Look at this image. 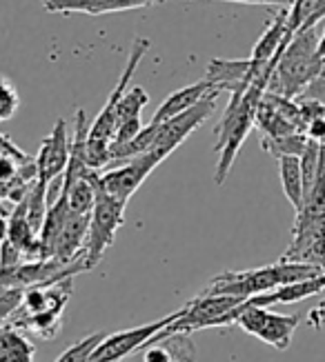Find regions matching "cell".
<instances>
[{"instance_id":"1","label":"cell","mask_w":325,"mask_h":362,"mask_svg":"<svg viewBox=\"0 0 325 362\" xmlns=\"http://www.w3.org/2000/svg\"><path fill=\"white\" fill-rule=\"evenodd\" d=\"M325 272L317 269L312 264H301V262H283L276 260L266 267H256V269H245V272H225L214 276L205 289L200 293L205 296H234L250 300V298L258 293L274 291L283 285H292V282H301L307 278L321 276Z\"/></svg>"},{"instance_id":"2","label":"cell","mask_w":325,"mask_h":362,"mask_svg":"<svg viewBox=\"0 0 325 362\" xmlns=\"http://www.w3.org/2000/svg\"><path fill=\"white\" fill-rule=\"evenodd\" d=\"M323 34L319 27L301 29L285 45V49L276 62L268 91L285 98H299L303 89L314 81V76L323 69V58L319 54Z\"/></svg>"},{"instance_id":"3","label":"cell","mask_w":325,"mask_h":362,"mask_svg":"<svg viewBox=\"0 0 325 362\" xmlns=\"http://www.w3.org/2000/svg\"><path fill=\"white\" fill-rule=\"evenodd\" d=\"M147 49H149L147 38L134 40L127 62H125V69H122L116 87L110 93V98H107L98 116L94 118V122H91L89 136H87V163L94 171H101L112 163V143H114L116 127H118V105L122 98H125V93L130 91V83H132L138 65H141V60L145 58Z\"/></svg>"},{"instance_id":"4","label":"cell","mask_w":325,"mask_h":362,"mask_svg":"<svg viewBox=\"0 0 325 362\" xmlns=\"http://www.w3.org/2000/svg\"><path fill=\"white\" fill-rule=\"evenodd\" d=\"M301 322V316H285V313H272L266 307H254L250 303L239 305L234 311H229L227 316V327L229 325H239L245 334H250L258 338L261 342L270 344V347L285 351L290 349L294 332Z\"/></svg>"},{"instance_id":"5","label":"cell","mask_w":325,"mask_h":362,"mask_svg":"<svg viewBox=\"0 0 325 362\" xmlns=\"http://www.w3.org/2000/svg\"><path fill=\"white\" fill-rule=\"evenodd\" d=\"M125 207L127 202L110 196L98 187V196H96L94 211H91L87 243H85V258L89 269H94L105 251L114 245L118 229L125 223Z\"/></svg>"},{"instance_id":"6","label":"cell","mask_w":325,"mask_h":362,"mask_svg":"<svg viewBox=\"0 0 325 362\" xmlns=\"http://www.w3.org/2000/svg\"><path fill=\"white\" fill-rule=\"evenodd\" d=\"M219 96H221V89H216L205 100H200L196 107H192L190 112H185L163 124H154V140L147 153H159L163 158H167L169 153H174V149H178L185 140L190 138V134L196 132L200 124L214 114V105Z\"/></svg>"},{"instance_id":"7","label":"cell","mask_w":325,"mask_h":362,"mask_svg":"<svg viewBox=\"0 0 325 362\" xmlns=\"http://www.w3.org/2000/svg\"><path fill=\"white\" fill-rule=\"evenodd\" d=\"M165 158L159 153H143L138 158H132L127 163H122L114 169H107L98 174V187L110 196L130 202V198L138 192L147 176L156 169Z\"/></svg>"},{"instance_id":"8","label":"cell","mask_w":325,"mask_h":362,"mask_svg":"<svg viewBox=\"0 0 325 362\" xmlns=\"http://www.w3.org/2000/svg\"><path fill=\"white\" fill-rule=\"evenodd\" d=\"M181 316V309L163 316L161 320H154L143 327H134L127 332H118V334H107L103 344L94 354V362H120L122 358H127L132 354H138L145 344L156 336L163 329H167L176 318Z\"/></svg>"},{"instance_id":"9","label":"cell","mask_w":325,"mask_h":362,"mask_svg":"<svg viewBox=\"0 0 325 362\" xmlns=\"http://www.w3.org/2000/svg\"><path fill=\"white\" fill-rule=\"evenodd\" d=\"M69 158H72V140L67 134V120L58 118L56 127L42 140L38 156H36L38 180L45 185H52L60 176H65V171L69 167Z\"/></svg>"},{"instance_id":"10","label":"cell","mask_w":325,"mask_h":362,"mask_svg":"<svg viewBox=\"0 0 325 362\" xmlns=\"http://www.w3.org/2000/svg\"><path fill=\"white\" fill-rule=\"evenodd\" d=\"M159 0H42V7L50 13H85L103 16L116 11H130L149 7Z\"/></svg>"},{"instance_id":"11","label":"cell","mask_w":325,"mask_h":362,"mask_svg":"<svg viewBox=\"0 0 325 362\" xmlns=\"http://www.w3.org/2000/svg\"><path fill=\"white\" fill-rule=\"evenodd\" d=\"M147 103H149V93L143 87H130L125 98L118 105V127L112 145H125L145 129L141 114L147 107Z\"/></svg>"},{"instance_id":"12","label":"cell","mask_w":325,"mask_h":362,"mask_svg":"<svg viewBox=\"0 0 325 362\" xmlns=\"http://www.w3.org/2000/svg\"><path fill=\"white\" fill-rule=\"evenodd\" d=\"M216 89H219V87H214L210 81H205V78H203V81H198L194 85H188V87L174 91V93H169V96L159 105L156 112H154L149 122L152 124H163V122L172 120V118H176V116H181L185 112H190L192 107H196L200 100H205L210 93H214Z\"/></svg>"},{"instance_id":"13","label":"cell","mask_w":325,"mask_h":362,"mask_svg":"<svg viewBox=\"0 0 325 362\" xmlns=\"http://www.w3.org/2000/svg\"><path fill=\"white\" fill-rule=\"evenodd\" d=\"M325 291V274L314 276V278H307L301 282H292V285H283L274 291L268 293H258L254 298H250V305L254 307H274V305H294V303H301L305 298H312L317 293Z\"/></svg>"},{"instance_id":"14","label":"cell","mask_w":325,"mask_h":362,"mask_svg":"<svg viewBox=\"0 0 325 362\" xmlns=\"http://www.w3.org/2000/svg\"><path fill=\"white\" fill-rule=\"evenodd\" d=\"M250 76H252V62L250 58L243 60H227V58H214L207 62V71H205V81H210L214 87L219 89H229L236 91L250 85Z\"/></svg>"},{"instance_id":"15","label":"cell","mask_w":325,"mask_h":362,"mask_svg":"<svg viewBox=\"0 0 325 362\" xmlns=\"http://www.w3.org/2000/svg\"><path fill=\"white\" fill-rule=\"evenodd\" d=\"M278 176H281L283 194L299 211L305 200V185H303V169H301V156H283L278 158Z\"/></svg>"},{"instance_id":"16","label":"cell","mask_w":325,"mask_h":362,"mask_svg":"<svg viewBox=\"0 0 325 362\" xmlns=\"http://www.w3.org/2000/svg\"><path fill=\"white\" fill-rule=\"evenodd\" d=\"M98 174L101 171H91L89 176L74 180L67 187L63 185V192L67 194L69 207L76 216H89L94 211L96 196H98Z\"/></svg>"},{"instance_id":"17","label":"cell","mask_w":325,"mask_h":362,"mask_svg":"<svg viewBox=\"0 0 325 362\" xmlns=\"http://www.w3.org/2000/svg\"><path fill=\"white\" fill-rule=\"evenodd\" d=\"M36 347L27 340L21 329L3 322L0 329V362H34Z\"/></svg>"},{"instance_id":"18","label":"cell","mask_w":325,"mask_h":362,"mask_svg":"<svg viewBox=\"0 0 325 362\" xmlns=\"http://www.w3.org/2000/svg\"><path fill=\"white\" fill-rule=\"evenodd\" d=\"M307 136L305 134H290V136H261V147L274 158H283V156H303L307 147Z\"/></svg>"},{"instance_id":"19","label":"cell","mask_w":325,"mask_h":362,"mask_svg":"<svg viewBox=\"0 0 325 362\" xmlns=\"http://www.w3.org/2000/svg\"><path fill=\"white\" fill-rule=\"evenodd\" d=\"M107 338L105 332H96V334H89L85 336L83 340H79L76 344H72V347L60 356L56 362H94V354L96 349L103 344V340Z\"/></svg>"},{"instance_id":"20","label":"cell","mask_w":325,"mask_h":362,"mask_svg":"<svg viewBox=\"0 0 325 362\" xmlns=\"http://www.w3.org/2000/svg\"><path fill=\"white\" fill-rule=\"evenodd\" d=\"M321 5V0H294L287 9V29L290 34H299L301 29L312 27V18Z\"/></svg>"},{"instance_id":"21","label":"cell","mask_w":325,"mask_h":362,"mask_svg":"<svg viewBox=\"0 0 325 362\" xmlns=\"http://www.w3.org/2000/svg\"><path fill=\"white\" fill-rule=\"evenodd\" d=\"M25 303V289L23 287H3L0 293V318L7 322L13 313H18Z\"/></svg>"},{"instance_id":"22","label":"cell","mask_w":325,"mask_h":362,"mask_svg":"<svg viewBox=\"0 0 325 362\" xmlns=\"http://www.w3.org/2000/svg\"><path fill=\"white\" fill-rule=\"evenodd\" d=\"M0 91H3V93H0V120L7 122L13 114L18 112L21 96H18V91L13 89V85L9 83L7 76L3 78V89H0Z\"/></svg>"},{"instance_id":"23","label":"cell","mask_w":325,"mask_h":362,"mask_svg":"<svg viewBox=\"0 0 325 362\" xmlns=\"http://www.w3.org/2000/svg\"><path fill=\"white\" fill-rule=\"evenodd\" d=\"M299 262L301 264H312V267H317V269L325 272V235L303 251Z\"/></svg>"},{"instance_id":"24","label":"cell","mask_w":325,"mask_h":362,"mask_svg":"<svg viewBox=\"0 0 325 362\" xmlns=\"http://www.w3.org/2000/svg\"><path fill=\"white\" fill-rule=\"evenodd\" d=\"M299 100H317L325 105V62H323V69L314 76V81L303 89Z\"/></svg>"},{"instance_id":"25","label":"cell","mask_w":325,"mask_h":362,"mask_svg":"<svg viewBox=\"0 0 325 362\" xmlns=\"http://www.w3.org/2000/svg\"><path fill=\"white\" fill-rule=\"evenodd\" d=\"M23 262H27V256L9 238H5L3 240V269H13V267H18Z\"/></svg>"},{"instance_id":"26","label":"cell","mask_w":325,"mask_h":362,"mask_svg":"<svg viewBox=\"0 0 325 362\" xmlns=\"http://www.w3.org/2000/svg\"><path fill=\"white\" fill-rule=\"evenodd\" d=\"M145 362H174V354L169 349V344L165 340L152 344V347L145 349V356H143Z\"/></svg>"},{"instance_id":"27","label":"cell","mask_w":325,"mask_h":362,"mask_svg":"<svg viewBox=\"0 0 325 362\" xmlns=\"http://www.w3.org/2000/svg\"><path fill=\"white\" fill-rule=\"evenodd\" d=\"M305 136L309 140H317V143L325 145V116H321V118L309 122L307 127H305Z\"/></svg>"},{"instance_id":"28","label":"cell","mask_w":325,"mask_h":362,"mask_svg":"<svg viewBox=\"0 0 325 362\" xmlns=\"http://www.w3.org/2000/svg\"><path fill=\"white\" fill-rule=\"evenodd\" d=\"M219 3H239V5H270V7L290 9L294 0H219Z\"/></svg>"},{"instance_id":"29","label":"cell","mask_w":325,"mask_h":362,"mask_svg":"<svg viewBox=\"0 0 325 362\" xmlns=\"http://www.w3.org/2000/svg\"><path fill=\"white\" fill-rule=\"evenodd\" d=\"M307 322H309V327H314V329L325 327V300L321 305H317L314 309H309Z\"/></svg>"},{"instance_id":"30","label":"cell","mask_w":325,"mask_h":362,"mask_svg":"<svg viewBox=\"0 0 325 362\" xmlns=\"http://www.w3.org/2000/svg\"><path fill=\"white\" fill-rule=\"evenodd\" d=\"M321 58H325V31H323V40H321V49H319Z\"/></svg>"},{"instance_id":"31","label":"cell","mask_w":325,"mask_h":362,"mask_svg":"<svg viewBox=\"0 0 325 362\" xmlns=\"http://www.w3.org/2000/svg\"><path fill=\"white\" fill-rule=\"evenodd\" d=\"M323 62H325V58H323Z\"/></svg>"}]
</instances>
